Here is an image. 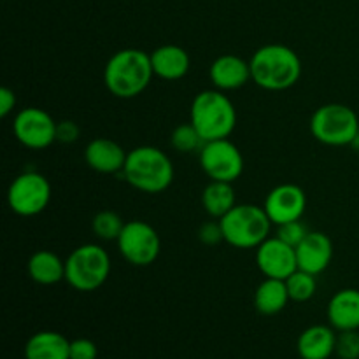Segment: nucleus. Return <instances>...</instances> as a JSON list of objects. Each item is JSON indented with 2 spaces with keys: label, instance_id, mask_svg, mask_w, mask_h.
<instances>
[{
  "label": "nucleus",
  "instance_id": "nucleus-1",
  "mask_svg": "<svg viewBox=\"0 0 359 359\" xmlns=\"http://www.w3.org/2000/svg\"><path fill=\"white\" fill-rule=\"evenodd\" d=\"M153 77L151 55L137 48L116 51L107 60L104 69V83L109 93L125 100L144 93Z\"/></svg>",
  "mask_w": 359,
  "mask_h": 359
},
{
  "label": "nucleus",
  "instance_id": "nucleus-2",
  "mask_svg": "<svg viewBox=\"0 0 359 359\" xmlns=\"http://www.w3.org/2000/svg\"><path fill=\"white\" fill-rule=\"evenodd\" d=\"M251 79L269 91H284L300 81L302 60L294 49L284 44H266L252 53Z\"/></svg>",
  "mask_w": 359,
  "mask_h": 359
},
{
  "label": "nucleus",
  "instance_id": "nucleus-3",
  "mask_svg": "<svg viewBox=\"0 0 359 359\" xmlns=\"http://www.w3.org/2000/svg\"><path fill=\"white\" fill-rule=\"evenodd\" d=\"M174 175L172 160L160 147L139 146L128 151L123 177L132 188L147 195H158L172 184Z\"/></svg>",
  "mask_w": 359,
  "mask_h": 359
},
{
  "label": "nucleus",
  "instance_id": "nucleus-4",
  "mask_svg": "<svg viewBox=\"0 0 359 359\" xmlns=\"http://www.w3.org/2000/svg\"><path fill=\"white\" fill-rule=\"evenodd\" d=\"M189 123L205 142L228 139L237 126V109L221 90H203L193 98Z\"/></svg>",
  "mask_w": 359,
  "mask_h": 359
},
{
  "label": "nucleus",
  "instance_id": "nucleus-5",
  "mask_svg": "<svg viewBox=\"0 0 359 359\" xmlns=\"http://www.w3.org/2000/svg\"><path fill=\"white\" fill-rule=\"evenodd\" d=\"M224 242L237 249H256L270 237L272 221L265 207L237 203L226 216L221 217Z\"/></svg>",
  "mask_w": 359,
  "mask_h": 359
},
{
  "label": "nucleus",
  "instance_id": "nucleus-6",
  "mask_svg": "<svg viewBox=\"0 0 359 359\" xmlns=\"http://www.w3.org/2000/svg\"><path fill=\"white\" fill-rule=\"evenodd\" d=\"M111 258L98 244H83L65 259V280L83 293L97 291L111 276Z\"/></svg>",
  "mask_w": 359,
  "mask_h": 359
},
{
  "label": "nucleus",
  "instance_id": "nucleus-7",
  "mask_svg": "<svg viewBox=\"0 0 359 359\" xmlns=\"http://www.w3.org/2000/svg\"><path fill=\"white\" fill-rule=\"evenodd\" d=\"M311 132L318 142L332 147L353 146L359 133V118L349 105L325 104L311 118Z\"/></svg>",
  "mask_w": 359,
  "mask_h": 359
},
{
  "label": "nucleus",
  "instance_id": "nucleus-8",
  "mask_svg": "<svg viewBox=\"0 0 359 359\" xmlns=\"http://www.w3.org/2000/svg\"><path fill=\"white\" fill-rule=\"evenodd\" d=\"M51 200V184L48 177L35 170L18 175L7 189V203L18 216L32 217L46 210Z\"/></svg>",
  "mask_w": 359,
  "mask_h": 359
},
{
  "label": "nucleus",
  "instance_id": "nucleus-9",
  "mask_svg": "<svg viewBox=\"0 0 359 359\" xmlns=\"http://www.w3.org/2000/svg\"><path fill=\"white\" fill-rule=\"evenodd\" d=\"M123 258L133 266H149L158 259L161 251V238L149 223L132 219L125 224L118 241Z\"/></svg>",
  "mask_w": 359,
  "mask_h": 359
},
{
  "label": "nucleus",
  "instance_id": "nucleus-10",
  "mask_svg": "<svg viewBox=\"0 0 359 359\" xmlns=\"http://www.w3.org/2000/svg\"><path fill=\"white\" fill-rule=\"evenodd\" d=\"M200 165L210 181L233 184L244 172V156L230 139L209 140L198 153Z\"/></svg>",
  "mask_w": 359,
  "mask_h": 359
},
{
  "label": "nucleus",
  "instance_id": "nucleus-11",
  "mask_svg": "<svg viewBox=\"0 0 359 359\" xmlns=\"http://www.w3.org/2000/svg\"><path fill=\"white\" fill-rule=\"evenodd\" d=\"M56 125L49 112L39 107L21 109L13 123V132L18 142L28 149L41 151L56 142Z\"/></svg>",
  "mask_w": 359,
  "mask_h": 359
},
{
  "label": "nucleus",
  "instance_id": "nucleus-12",
  "mask_svg": "<svg viewBox=\"0 0 359 359\" xmlns=\"http://www.w3.org/2000/svg\"><path fill=\"white\" fill-rule=\"evenodd\" d=\"M256 263L259 272L265 277L286 280L298 270L297 249L287 245L280 238L269 237L256 248Z\"/></svg>",
  "mask_w": 359,
  "mask_h": 359
},
{
  "label": "nucleus",
  "instance_id": "nucleus-13",
  "mask_svg": "<svg viewBox=\"0 0 359 359\" xmlns=\"http://www.w3.org/2000/svg\"><path fill=\"white\" fill-rule=\"evenodd\" d=\"M265 210L276 226L290 221L302 219L307 209V195L297 184H279L266 195Z\"/></svg>",
  "mask_w": 359,
  "mask_h": 359
},
{
  "label": "nucleus",
  "instance_id": "nucleus-14",
  "mask_svg": "<svg viewBox=\"0 0 359 359\" xmlns=\"http://www.w3.org/2000/svg\"><path fill=\"white\" fill-rule=\"evenodd\" d=\"M128 153L116 140L98 137L88 142L84 160L91 170L98 174H123Z\"/></svg>",
  "mask_w": 359,
  "mask_h": 359
},
{
  "label": "nucleus",
  "instance_id": "nucleus-15",
  "mask_svg": "<svg viewBox=\"0 0 359 359\" xmlns=\"http://www.w3.org/2000/svg\"><path fill=\"white\" fill-rule=\"evenodd\" d=\"M298 269L309 273L325 272L333 259V242L323 231H309L307 237L297 248Z\"/></svg>",
  "mask_w": 359,
  "mask_h": 359
},
{
  "label": "nucleus",
  "instance_id": "nucleus-16",
  "mask_svg": "<svg viewBox=\"0 0 359 359\" xmlns=\"http://www.w3.org/2000/svg\"><path fill=\"white\" fill-rule=\"evenodd\" d=\"M209 76L216 90L233 91L245 86L251 79V65L237 55H221L212 62Z\"/></svg>",
  "mask_w": 359,
  "mask_h": 359
},
{
  "label": "nucleus",
  "instance_id": "nucleus-17",
  "mask_svg": "<svg viewBox=\"0 0 359 359\" xmlns=\"http://www.w3.org/2000/svg\"><path fill=\"white\" fill-rule=\"evenodd\" d=\"M149 55L154 76L165 81L182 79L189 72V67H191V58H189L188 51L181 46H160Z\"/></svg>",
  "mask_w": 359,
  "mask_h": 359
},
{
  "label": "nucleus",
  "instance_id": "nucleus-18",
  "mask_svg": "<svg viewBox=\"0 0 359 359\" xmlns=\"http://www.w3.org/2000/svg\"><path fill=\"white\" fill-rule=\"evenodd\" d=\"M328 321L337 332L359 330V290L346 287L337 291L328 302Z\"/></svg>",
  "mask_w": 359,
  "mask_h": 359
},
{
  "label": "nucleus",
  "instance_id": "nucleus-19",
  "mask_svg": "<svg viewBox=\"0 0 359 359\" xmlns=\"http://www.w3.org/2000/svg\"><path fill=\"white\" fill-rule=\"evenodd\" d=\"M337 330L332 326H309L298 337L297 349L302 359H330L335 354Z\"/></svg>",
  "mask_w": 359,
  "mask_h": 359
},
{
  "label": "nucleus",
  "instance_id": "nucleus-20",
  "mask_svg": "<svg viewBox=\"0 0 359 359\" xmlns=\"http://www.w3.org/2000/svg\"><path fill=\"white\" fill-rule=\"evenodd\" d=\"M27 270L30 279L41 286H53L65 280V262L49 249L35 251L28 259Z\"/></svg>",
  "mask_w": 359,
  "mask_h": 359
},
{
  "label": "nucleus",
  "instance_id": "nucleus-21",
  "mask_svg": "<svg viewBox=\"0 0 359 359\" xmlns=\"http://www.w3.org/2000/svg\"><path fill=\"white\" fill-rule=\"evenodd\" d=\"M25 359H70V340L56 332H39L28 339Z\"/></svg>",
  "mask_w": 359,
  "mask_h": 359
},
{
  "label": "nucleus",
  "instance_id": "nucleus-22",
  "mask_svg": "<svg viewBox=\"0 0 359 359\" xmlns=\"http://www.w3.org/2000/svg\"><path fill=\"white\" fill-rule=\"evenodd\" d=\"M286 280L265 277L255 291V307L263 316H276L286 309L290 302Z\"/></svg>",
  "mask_w": 359,
  "mask_h": 359
},
{
  "label": "nucleus",
  "instance_id": "nucleus-23",
  "mask_svg": "<svg viewBox=\"0 0 359 359\" xmlns=\"http://www.w3.org/2000/svg\"><path fill=\"white\" fill-rule=\"evenodd\" d=\"M202 205L212 219H221L223 216H226L237 205L231 182L210 181L202 191Z\"/></svg>",
  "mask_w": 359,
  "mask_h": 359
},
{
  "label": "nucleus",
  "instance_id": "nucleus-24",
  "mask_svg": "<svg viewBox=\"0 0 359 359\" xmlns=\"http://www.w3.org/2000/svg\"><path fill=\"white\" fill-rule=\"evenodd\" d=\"M316 277L318 276L300 269L291 273L286 279L287 293H290L291 300L297 302V304H304V302L312 300L316 291H318V280H316Z\"/></svg>",
  "mask_w": 359,
  "mask_h": 359
},
{
  "label": "nucleus",
  "instance_id": "nucleus-25",
  "mask_svg": "<svg viewBox=\"0 0 359 359\" xmlns=\"http://www.w3.org/2000/svg\"><path fill=\"white\" fill-rule=\"evenodd\" d=\"M125 224L121 216L114 210H100L91 221V230L100 241H118Z\"/></svg>",
  "mask_w": 359,
  "mask_h": 359
},
{
  "label": "nucleus",
  "instance_id": "nucleus-26",
  "mask_svg": "<svg viewBox=\"0 0 359 359\" xmlns=\"http://www.w3.org/2000/svg\"><path fill=\"white\" fill-rule=\"evenodd\" d=\"M170 144L177 153L191 154L200 153L205 140L200 135L198 130L191 125V123H182V125L175 126L174 132L170 135Z\"/></svg>",
  "mask_w": 359,
  "mask_h": 359
},
{
  "label": "nucleus",
  "instance_id": "nucleus-27",
  "mask_svg": "<svg viewBox=\"0 0 359 359\" xmlns=\"http://www.w3.org/2000/svg\"><path fill=\"white\" fill-rule=\"evenodd\" d=\"M335 354L340 359H359V330L339 332Z\"/></svg>",
  "mask_w": 359,
  "mask_h": 359
},
{
  "label": "nucleus",
  "instance_id": "nucleus-28",
  "mask_svg": "<svg viewBox=\"0 0 359 359\" xmlns=\"http://www.w3.org/2000/svg\"><path fill=\"white\" fill-rule=\"evenodd\" d=\"M307 235H309L307 226H305L300 219L279 224V226H277V231H276L277 238H280V241L286 242L287 245H291V248H294V249L302 244V241H304Z\"/></svg>",
  "mask_w": 359,
  "mask_h": 359
},
{
  "label": "nucleus",
  "instance_id": "nucleus-29",
  "mask_svg": "<svg viewBox=\"0 0 359 359\" xmlns=\"http://www.w3.org/2000/svg\"><path fill=\"white\" fill-rule=\"evenodd\" d=\"M198 241L205 245H217L219 242L224 241V233H223V226H221L219 219L214 221H207L203 223L202 226L198 228Z\"/></svg>",
  "mask_w": 359,
  "mask_h": 359
},
{
  "label": "nucleus",
  "instance_id": "nucleus-30",
  "mask_svg": "<svg viewBox=\"0 0 359 359\" xmlns=\"http://www.w3.org/2000/svg\"><path fill=\"white\" fill-rule=\"evenodd\" d=\"M98 347L90 339H76L70 342V359H97Z\"/></svg>",
  "mask_w": 359,
  "mask_h": 359
},
{
  "label": "nucleus",
  "instance_id": "nucleus-31",
  "mask_svg": "<svg viewBox=\"0 0 359 359\" xmlns=\"http://www.w3.org/2000/svg\"><path fill=\"white\" fill-rule=\"evenodd\" d=\"M79 135L81 130L77 123L65 119V121H58V125H56V142L72 144L79 139Z\"/></svg>",
  "mask_w": 359,
  "mask_h": 359
},
{
  "label": "nucleus",
  "instance_id": "nucleus-32",
  "mask_svg": "<svg viewBox=\"0 0 359 359\" xmlns=\"http://www.w3.org/2000/svg\"><path fill=\"white\" fill-rule=\"evenodd\" d=\"M16 107V95L11 88H0V118H7Z\"/></svg>",
  "mask_w": 359,
  "mask_h": 359
},
{
  "label": "nucleus",
  "instance_id": "nucleus-33",
  "mask_svg": "<svg viewBox=\"0 0 359 359\" xmlns=\"http://www.w3.org/2000/svg\"><path fill=\"white\" fill-rule=\"evenodd\" d=\"M353 147H356V149H359V133H358V137H356V139H354V142H353Z\"/></svg>",
  "mask_w": 359,
  "mask_h": 359
}]
</instances>
